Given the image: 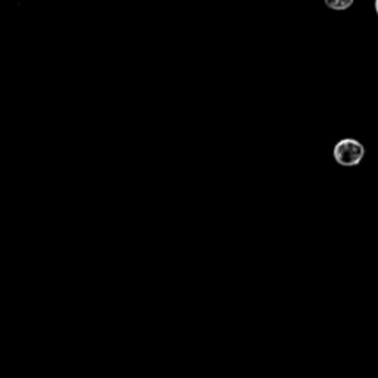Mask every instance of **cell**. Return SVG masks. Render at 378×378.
I'll list each match as a JSON object with an SVG mask.
<instances>
[{"label": "cell", "mask_w": 378, "mask_h": 378, "mask_svg": "<svg viewBox=\"0 0 378 378\" xmlns=\"http://www.w3.org/2000/svg\"><path fill=\"white\" fill-rule=\"evenodd\" d=\"M324 2H325V6L331 9V11L342 12V11H347V9L352 8L355 0H324Z\"/></svg>", "instance_id": "cell-2"}, {"label": "cell", "mask_w": 378, "mask_h": 378, "mask_svg": "<svg viewBox=\"0 0 378 378\" xmlns=\"http://www.w3.org/2000/svg\"><path fill=\"white\" fill-rule=\"evenodd\" d=\"M337 165L343 167L359 166L365 157V147L357 139L344 138L335 144L333 149Z\"/></svg>", "instance_id": "cell-1"}, {"label": "cell", "mask_w": 378, "mask_h": 378, "mask_svg": "<svg viewBox=\"0 0 378 378\" xmlns=\"http://www.w3.org/2000/svg\"><path fill=\"white\" fill-rule=\"evenodd\" d=\"M374 8H375V14L378 17V0H375V2H374Z\"/></svg>", "instance_id": "cell-3"}]
</instances>
